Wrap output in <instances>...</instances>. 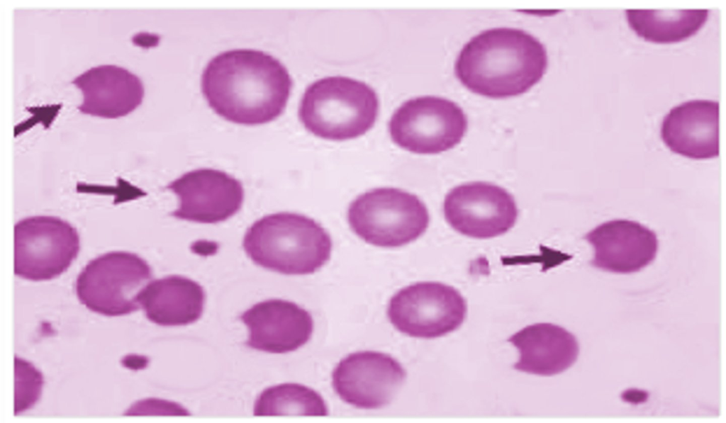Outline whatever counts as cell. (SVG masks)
<instances>
[{
  "label": "cell",
  "instance_id": "obj_5",
  "mask_svg": "<svg viewBox=\"0 0 726 423\" xmlns=\"http://www.w3.org/2000/svg\"><path fill=\"white\" fill-rule=\"evenodd\" d=\"M352 230L373 246L395 248L418 239L430 222L424 203L415 194L393 187L367 191L347 209Z\"/></svg>",
  "mask_w": 726,
  "mask_h": 423
},
{
  "label": "cell",
  "instance_id": "obj_14",
  "mask_svg": "<svg viewBox=\"0 0 726 423\" xmlns=\"http://www.w3.org/2000/svg\"><path fill=\"white\" fill-rule=\"evenodd\" d=\"M583 238L593 248L591 264L603 271L630 273L649 265L656 257V233L640 223L628 220L605 222Z\"/></svg>",
  "mask_w": 726,
  "mask_h": 423
},
{
  "label": "cell",
  "instance_id": "obj_7",
  "mask_svg": "<svg viewBox=\"0 0 726 423\" xmlns=\"http://www.w3.org/2000/svg\"><path fill=\"white\" fill-rule=\"evenodd\" d=\"M467 125V118L456 103L425 96L401 104L391 118L389 131L393 142L402 149L434 154L459 144Z\"/></svg>",
  "mask_w": 726,
  "mask_h": 423
},
{
  "label": "cell",
  "instance_id": "obj_11",
  "mask_svg": "<svg viewBox=\"0 0 726 423\" xmlns=\"http://www.w3.org/2000/svg\"><path fill=\"white\" fill-rule=\"evenodd\" d=\"M406 378L401 364L391 356L358 351L342 359L332 373V384L345 402L373 410L390 403Z\"/></svg>",
  "mask_w": 726,
  "mask_h": 423
},
{
  "label": "cell",
  "instance_id": "obj_2",
  "mask_svg": "<svg viewBox=\"0 0 726 423\" xmlns=\"http://www.w3.org/2000/svg\"><path fill=\"white\" fill-rule=\"evenodd\" d=\"M545 47L527 32L513 28L484 30L467 42L454 74L470 91L491 98L525 93L546 72Z\"/></svg>",
  "mask_w": 726,
  "mask_h": 423
},
{
  "label": "cell",
  "instance_id": "obj_20",
  "mask_svg": "<svg viewBox=\"0 0 726 423\" xmlns=\"http://www.w3.org/2000/svg\"><path fill=\"white\" fill-rule=\"evenodd\" d=\"M323 397L315 390L298 383H283L267 388L255 401V416L328 415Z\"/></svg>",
  "mask_w": 726,
  "mask_h": 423
},
{
  "label": "cell",
  "instance_id": "obj_15",
  "mask_svg": "<svg viewBox=\"0 0 726 423\" xmlns=\"http://www.w3.org/2000/svg\"><path fill=\"white\" fill-rule=\"evenodd\" d=\"M719 103L692 100L672 108L664 118L661 137L671 151L703 159L719 155Z\"/></svg>",
  "mask_w": 726,
  "mask_h": 423
},
{
  "label": "cell",
  "instance_id": "obj_4",
  "mask_svg": "<svg viewBox=\"0 0 726 423\" xmlns=\"http://www.w3.org/2000/svg\"><path fill=\"white\" fill-rule=\"evenodd\" d=\"M378 111L377 95L369 85L334 76L318 79L307 87L298 117L314 135L342 141L365 134L374 125Z\"/></svg>",
  "mask_w": 726,
  "mask_h": 423
},
{
  "label": "cell",
  "instance_id": "obj_1",
  "mask_svg": "<svg viewBox=\"0 0 726 423\" xmlns=\"http://www.w3.org/2000/svg\"><path fill=\"white\" fill-rule=\"evenodd\" d=\"M292 88L286 68L260 50L236 49L211 59L201 75V90L209 106L225 120L260 125L284 111Z\"/></svg>",
  "mask_w": 726,
  "mask_h": 423
},
{
  "label": "cell",
  "instance_id": "obj_22",
  "mask_svg": "<svg viewBox=\"0 0 726 423\" xmlns=\"http://www.w3.org/2000/svg\"><path fill=\"white\" fill-rule=\"evenodd\" d=\"M122 362L124 366L130 368H133V366L135 365L137 368H143V366H145L147 361L146 359H143V357L140 356H135L133 359V356H129L125 357V359H123Z\"/></svg>",
  "mask_w": 726,
  "mask_h": 423
},
{
  "label": "cell",
  "instance_id": "obj_9",
  "mask_svg": "<svg viewBox=\"0 0 726 423\" xmlns=\"http://www.w3.org/2000/svg\"><path fill=\"white\" fill-rule=\"evenodd\" d=\"M467 305L454 287L435 281L418 282L400 289L391 298L388 317L401 333L433 339L457 329Z\"/></svg>",
  "mask_w": 726,
  "mask_h": 423
},
{
  "label": "cell",
  "instance_id": "obj_19",
  "mask_svg": "<svg viewBox=\"0 0 726 423\" xmlns=\"http://www.w3.org/2000/svg\"><path fill=\"white\" fill-rule=\"evenodd\" d=\"M629 26L644 40L678 43L695 35L705 24L708 9L625 10Z\"/></svg>",
  "mask_w": 726,
  "mask_h": 423
},
{
  "label": "cell",
  "instance_id": "obj_16",
  "mask_svg": "<svg viewBox=\"0 0 726 423\" xmlns=\"http://www.w3.org/2000/svg\"><path fill=\"white\" fill-rule=\"evenodd\" d=\"M84 95L77 108L84 114L106 118L128 115L143 101L141 80L128 70L116 65L92 67L72 81Z\"/></svg>",
  "mask_w": 726,
  "mask_h": 423
},
{
  "label": "cell",
  "instance_id": "obj_21",
  "mask_svg": "<svg viewBox=\"0 0 726 423\" xmlns=\"http://www.w3.org/2000/svg\"><path fill=\"white\" fill-rule=\"evenodd\" d=\"M14 415L30 409L38 400L43 376L30 363L14 357Z\"/></svg>",
  "mask_w": 726,
  "mask_h": 423
},
{
  "label": "cell",
  "instance_id": "obj_13",
  "mask_svg": "<svg viewBox=\"0 0 726 423\" xmlns=\"http://www.w3.org/2000/svg\"><path fill=\"white\" fill-rule=\"evenodd\" d=\"M240 319L249 330L247 345L269 353L295 351L307 343L313 331V320L308 311L281 299L258 303Z\"/></svg>",
  "mask_w": 726,
  "mask_h": 423
},
{
  "label": "cell",
  "instance_id": "obj_6",
  "mask_svg": "<svg viewBox=\"0 0 726 423\" xmlns=\"http://www.w3.org/2000/svg\"><path fill=\"white\" fill-rule=\"evenodd\" d=\"M152 270L138 255L111 252L90 261L75 284L79 300L89 310L107 316L126 315L140 308L139 296Z\"/></svg>",
  "mask_w": 726,
  "mask_h": 423
},
{
  "label": "cell",
  "instance_id": "obj_17",
  "mask_svg": "<svg viewBox=\"0 0 726 423\" xmlns=\"http://www.w3.org/2000/svg\"><path fill=\"white\" fill-rule=\"evenodd\" d=\"M507 341L520 353L513 368L535 375L551 376L562 373L575 363L579 353L574 335L552 323L527 325Z\"/></svg>",
  "mask_w": 726,
  "mask_h": 423
},
{
  "label": "cell",
  "instance_id": "obj_12",
  "mask_svg": "<svg viewBox=\"0 0 726 423\" xmlns=\"http://www.w3.org/2000/svg\"><path fill=\"white\" fill-rule=\"evenodd\" d=\"M167 188L179 199L178 208L171 215L201 223L228 219L240 209L244 200L240 181L213 169L189 171L169 183Z\"/></svg>",
  "mask_w": 726,
  "mask_h": 423
},
{
  "label": "cell",
  "instance_id": "obj_18",
  "mask_svg": "<svg viewBox=\"0 0 726 423\" xmlns=\"http://www.w3.org/2000/svg\"><path fill=\"white\" fill-rule=\"evenodd\" d=\"M205 293L200 284L172 275L150 281L139 296L147 318L162 326L191 324L201 316Z\"/></svg>",
  "mask_w": 726,
  "mask_h": 423
},
{
  "label": "cell",
  "instance_id": "obj_10",
  "mask_svg": "<svg viewBox=\"0 0 726 423\" xmlns=\"http://www.w3.org/2000/svg\"><path fill=\"white\" fill-rule=\"evenodd\" d=\"M443 212L454 230L476 239L507 232L518 217L515 201L506 190L481 181L453 188L445 198Z\"/></svg>",
  "mask_w": 726,
  "mask_h": 423
},
{
  "label": "cell",
  "instance_id": "obj_8",
  "mask_svg": "<svg viewBox=\"0 0 726 423\" xmlns=\"http://www.w3.org/2000/svg\"><path fill=\"white\" fill-rule=\"evenodd\" d=\"M80 247L76 229L68 222L47 215L18 221L13 229V272L38 281L66 271Z\"/></svg>",
  "mask_w": 726,
  "mask_h": 423
},
{
  "label": "cell",
  "instance_id": "obj_3",
  "mask_svg": "<svg viewBox=\"0 0 726 423\" xmlns=\"http://www.w3.org/2000/svg\"><path fill=\"white\" fill-rule=\"evenodd\" d=\"M247 255L257 265L286 275L313 273L330 259L333 242L313 219L277 213L255 221L243 239Z\"/></svg>",
  "mask_w": 726,
  "mask_h": 423
}]
</instances>
